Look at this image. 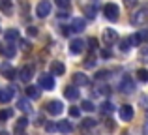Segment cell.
Wrapping results in <instances>:
<instances>
[{
	"instance_id": "cell-29",
	"label": "cell",
	"mask_w": 148,
	"mask_h": 135,
	"mask_svg": "<svg viewBox=\"0 0 148 135\" xmlns=\"http://www.w3.org/2000/svg\"><path fill=\"white\" fill-rule=\"evenodd\" d=\"M96 47H98V40H96V38H90V40H88V49L94 51Z\"/></svg>"
},
{
	"instance_id": "cell-30",
	"label": "cell",
	"mask_w": 148,
	"mask_h": 135,
	"mask_svg": "<svg viewBox=\"0 0 148 135\" xmlns=\"http://www.w3.org/2000/svg\"><path fill=\"white\" fill-rule=\"evenodd\" d=\"M69 114H71L73 118H77L81 114V109H79V107H69Z\"/></svg>"
},
{
	"instance_id": "cell-17",
	"label": "cell",
	"mask_w": 148,
	"mask_h": 135,
	"mask_svg": "<svg viewBox=\"0 0 148 135\" xmlns=\"http://www.w3.org/2000/svg\"><path fill=\"white\" fill-rule=\"evenodd\" d=\"M64 96L68 99H79V90H77V86L73 84V86H66V90H64Z\"/></svg>"
},
{
	"instance_id": "cell-24",
	"label": "cell",
	"mask_w": 148,
	"mask_h": 135,
	"mask_svg": "<svg viewBox=\"0 0 148 135\" xmlns=\"http://www.w3.org/2000/svg\"><path fill=\"white\" fill-rule=\"evenodd\" d=\"M130 47H131L130 38H124V40L120 41V51H122V53H127V51H130Z\"/></svg>"
},
{
	"instance_id": "cell-42",
	"label": "cell",
	"mask_w": 148,
	"mask_h": 135,
	"mask_svg": "<svg viewBox=\"0 0 148 135\" xmlns=\"http://www.w3.org/2000/svg\"><path fill=\"white\" fill-rule=\"evenodd\" d=\"M54 130H56V126H54V124H47V132H54Z\"/></svg>"
},
{
	"instance_id": "cell-40",
	"label": "cell",
	"mask_w": 148,
	"mask_h": 135,
	"mask_svg": "<svg viewBox=\"0 0 148 135\" xmlns=\"http://www.w3.org/2000/svg\"><path fill=\"white\" fill-rule=\"evenodd\" d=\"M99 90H101V94H109V92H111V88H109V86H101Z\"/></svg>"
},
{
	"instance_id": "cell-9",
	"label": "cell",
	"mask_w": 148,
	"mask_h": 135,
	"mask_svg": "<svg viewBox=\"0 0 148 135\" xmlns=\"http://www.w3.org/2000/svg\"><path fill=\"white\" fill-rule=\"evenodd\" d=\"M19 77H21L25 83H28V81L34 77V66L32 64H30V66H23L21 69H19Z\"/></svg>"
},
{
	"instance_id": "cell-8",
	"label": "cell",
	"mask_w": 148,
	"mask_h": 135,
	"mask_svg": "<svg viewBox=\"0 0 148 135\" xmlns=\"http://www.w3.org/2000/svg\"><path fill=\"white\" fill-rule=\"evenodd\" d=\"M120 90L124 92V94H130V92H133L135 90V83H133V79L131 77H122V81H120Z\"/></svg>"
},
{
	"instance_id": "cell-18",
	"label": "cell",
	"mask_w": 148,
	"mask_h": 135,
	"mask_svg": "<svg viewBox=\"0 0 148 135\" xmlns=\"http://www.w3.org/2000/svg\"><path fill=\"white\" fill-rule=\"evenodd\" d=\"M66 71V66L62 62H53V66H51V75H64Z\"/></svg>"
},
{
	"instance_id": "cell-5",
	"label": "cell",
	"mask_w": 148,
	"mask_h": 135,
	"mask_svg": "<svg viewBox=\"0 0 148 135\" xmlns=\"http://www.w3.org/2000/svg\"><path fill=\"white\" fill-rule=\"evenodd\" d=\"M130 41H131V45H141V43H146V41H148V30H139L137 34L130 36Z\"/></svg>"
},
{
	"instance_id": "cell-20",
	"label": "cell",
	"mask_w": 148,
	"mask_h": 135,
	"mask_svg": "<svg viewBox=\"0 0 148 135\" xmlns=\"http://www.w3.org/2000/svg\"><path fill=\"white\" fill-rule=\"evenodd\" d=\"M56 130H58L60 133H69L73 128H71V124H69L68 120H58V124H56Z\"/></svg>"
},
{
	"instance_id": "cell-1",
	"label": "cell",
	"mask_w": 148,
	"mask_h": 135,
	"mask_svg": "<svg viewBox=\"0 0 148 135\" xmlns=\"http://www.w3.org/2000/svg\"><path fill=\"white\" fill-rule=\"evenodd\" d=\"M103 15H105V19H109L111 23H114V21H118V17H120V8L116 6V4H105L103 6Z\"/></svg>"
},
{
	"instance_id": "cell-3",
	"label": "cell",
	"mask_w": 148,
	"mask_h": 135,
	"mask_svg": "<svg viewBox=\"0 0 148 135\" xmlns=\"http://www.w3.org/2000/svg\"><path fill=\"white\" fill-rule=\"evenodd\" d=\"M45 111H47L49 114H53V116H58V114L64 111V105H62V101H58V99H53V101H49L47 105H45Z\"/></svg>"
},
{
	"instance_id": "cell-15",
	"label": "cell",
	"mask_w": 148,
	"mask_h": 135,
	"mask_svg": "<svg viewBox=\"0 0 148 135\" xmlns=\"http://www.w3.org/2000/svg\"><path fill=\"white\" fill-rule=\"evenodd\" d=\"M83 47H84V41L79 40V38H77V40H73L71 43H69V51H71L73 55H79V53L83 51Z\"/></svg>"
},
{
	"instance_id": "cell-22",
	"label": "cell",
	"mask_w": 148,
	"mask_h": 135,
	"mask_svg": "<svg viewBox=\"0 0 148 135\" xmlns=\"http://www.w3.org/2000/svg\"><path fill=\"white\" fill-rule=\"evenodd\" d=\"M26 98H30V99H38V98H40V88H38V86H32V84H30V86L26 88Z\"/></svg>"
},
{
	"instance_id": "cell-23",
	"label": "cell",
	"mask_w": 148,
	"mask_h": 135,
	"mask_svg": "<svg viewBox=\"0 0 148 135\" xmlns=\"http://www.w3.org/2000/svg\"><path fill=\"white\" fill-rule=\"evenodd\" d=\"M19 109L23 111V113H26V111H30V103H28V98H21L19 99Z\"/></svg>"
},
{
	"instance_id": "cell-6",
	"label": "cell",
	"mask_w": 148,
	"mask_h": 135,
	"mask_svg": "<svg viewBox=\"0 0 148 135\" xmlns=\"http://www.w3.org/2000/svg\"><path fill=\"white\" fill-rule=\"evenodd\" d=\"M116 40H118V32L114 28H105L103 30V43L105 45H112Z\"/></svg>"
},
{
	"instance_id": "cell-16",
	"label": "cell",
	"mask_w": 148,
	"mask_h": 135,
	"mask_svg": "<svg viewBox=\"0 0 148 135\" xmlns=\"http://www.w3.org/2000/svg\"><path fill=\"white\" fill-rule=\"evenodd\" d=\"M4 38H6V43H13V41L19 40V30H15V28L6 30V32H4Z\"/></svg>"
},
{
	"instance_id": "cell-4",
	"label": "cell",
	"mask_w": 148,
	"mask_h": 135,
	"mask_svg": "<svg viewBox=\"0 0 148 135\" xmlns=\"http://www.w3.org/2000/svg\"><path fill=\"white\" fill-rule=\"evenodd\" d=\"M40 86L43 88V90H53L54 88V75H51V73L40 75Z\"/></svg>"
},
{
	"instance_id": "cell-13",
	"label": "cell",
	"mask_w": 148,
	"mask_h": 135,
	"mask_svg": "<svg viewBox=\"0 0 148 135\" xmlns=\"http://www.w3.org/2000/svg\"><path fill=\"white\" fill-rule=\"evenodd\" d=\"M0 71L4 73V77H6V79H15V77H17V71L10 66V62H4L2 66H0Z\"/></svg>"
},
{
	"instance_id": "cell-36",
	"label": "cell",
	"mask_w": 148,
	"mask_h": 135,
	"mask_svg": "<svg viewBox=\"0 0 148 135\" xmlns=\"http://www.w3.org/2000/svg\"><path fill=\"white\" fill-rule=\"evenodd\" d=\"M84 66H86V68H94V66H96V60H94V58L90 56V58H86V62H84Z\"/></svg>"
},
{
	"instance_id": "cell-11",
	"label": "cell",
	"mask_w": 148,
	"mask_h": 135,
	"mask_svg": "<svg viewBox=\"0 0 148 135\" xmlns=\"http://www.w3.org/2000/svg\"><path fill=\"white\" fill-rule=\"evenodd\" d=\"M118 113H120V118H122L124 122H130L131 118H133V107L126 103V105H122V107H120V111H118Z\"/></svg>"
},
{
	"instance_id": "cell-27",
	"label": "cell",
	"mask_w": 148,
	"mask_h": 135,
	"mask_svg": "<svg viewBox=\"0 0 148 135\" xmlns=\"http://www.w3.org/2000/svg\"><path fill=\"white\" fill-rule=\"evenodd\" d=\"M94 109H96V105H94L92 101H88V99H86V101H83V111H86V113H92Z\"/></svg>"
},
{
	"instance_id": "cell-37",
	"label": "cell",
	"mask_w": 148,
	"mask_h": 135,
	"mask_svg": "<svg viewBox=\"0 0 148 135\" xmlns=\"http://www.w3.org/2000/svg\"><path fill=\"white\" fill-rule=\"evenodd\" d=\"M101 56H103V58H111V51H109V49H103V51H101Z\"/></svg>"
},
{
	"instance_id": "cell-35",
	"label": "cell",
	"mask_w": 148,
	"mask_h": 135,
	"mask_svg": "<svg viewBox=\"0 0 148 135\" xmlns=\"http://www.w3.org/2000/svg\"><path fill=\"white\" fill-rule=\"evenodd\" d=\"M19 43H21V49H23V51H30V43L26 40H21Z\"/></svg>"
},
{
	"instance_id": "cell-38",
	"label": "cell",
	"mask_w": 148,
	"mask_h": 135,
	"mask_svg": "<svg viewBox=\"0 0 148 135\" xmlns=\"http://www.w3.org/2000/svg\"><path fill=\"white\" fill-rule=\"evenodd\" d=\"M28 34H30V36H38V28H36V26H30V28H28Z\"/></svg>"
},
{
	"instance_id": "cell-7",
	"label": "cell",
	"mask_w": 148,
	"mask_h": 135,
	"mask_svg": "<svg viewBox=\"0 0 148 135\" xmlns=\"http://www.w3.org/2000/svg\"><path fill=\"white\" fill-rule=\"evenodd\" d=\"M49 13H51V4H49V0H41V2L36 6V15L43 19V17H47Z\"/></svg>"
},
{
	"instance_id": "cell-32",
	"label": "cell",
	"mask_w": 148,
	"mask_h": 135,
	"mask_svg": "<svg viewBox=\"0 0 148 135\" xmlns=\"http://www.w3.org/2000/svg\"><path fill=\"white\" fill-rule=\"evenodd\" d=\"M83 126L84 128H92V126H96V120L94 118H86V120H83Z\"/></svg>"
},
{
	"instance_id": "cell-26",
	"label": "cell",
	"mask_w": 148,
	"mask_h": 135,
	"mask_svg": "<svg viewBox=\"0 0 148 135\" xmlns=\"http://www.w3.org/2000/svg\"><path fill=\"white\" fill-rule=\"evenodd\" d=\"M112 111H114V105H112L111 101H105L103 105H101V113H107V114H111Z\"/></svg>"
},
{
	"instance_id": "cell-12",
	"label": "cell",
	"mask_w": 148,
	"mask_h": 135,
	"mask_svg": "<svg viewBox=\"0 0 148 135\" xmlns=\"http://www.w3.org/2000/svg\"><path fill=\"white\" fill-rule=\"evenodd\" d=\"M0 53H2L6 58H13L15 53H17V49H15L13 43H6V45H0Z\"/></svg>"
},
{
	"instance_id": "cell-44",
	"label": "cell",
	"mask_w": 148,
	"mask_h": 135,
	"mask_svg": "<svg viewBox=\"0 0 148 135\" xmlns=\"http://www.w3.org/2000/svg\"><path fill=\"white\" fill-rule=\"evenodd\" d=\"M145 130H146V133H148V120H146V124H145Z\"/></svg>"
},
{
	"instance_id": "cell-41",
	"label": "cell",
	"mask_w": 148,
	"mask_h": 135,
	"mask_svg": "<svg viewBox=\"0 0 148 135\" xmlns=\"http://www.w3.org/2000/svg\"><path fill=\"white\" fill-rule=\"evenodd\" d=\"M107 128H109V130H112V128H114V124H112V120H111V118H107Z\"/></svg>"
},
{
	"instance_id": "cell-31",
	"label": "cell",
	"mask_w": 148,
	"mask_h": 135,
	"mask_svg": "<svg viewBox=\"0 0 148 135\" xmlns=\"http://www.w3.org/2000/svg\"><path fill=\"white\" fill-rule=\"evenodd\" d=\"M56 4H58V8H64V10H68L71 2H69V0H56Z\"/></svg>"
},
{
	"instance_id": "cell-25",
	"label": "cell",
	"mask_w": 148,
	"mask_h": 135,
	"mask_svg": "<svg viewBox=\"0 0 148 135\" xmlns=\"http://www.w3.org/2000/svg\"><path fill=\"white\" fill-rule=\"evenodd\" d=\"M137 79L143 81V83H146V81H148V69H145V68L137 69Z\"/></svg>"
},
{
	"instance_id": "cell-39",
	"label": "cell",
	"mask_w": 148,
	"mask_h": 135,
	"mask_svg": "<svg viewBox=\"0 0 148 135\" xmlns=\"http://www.w3.org/2000/svg\"><path fill=\"white\" fill-rule=\"evenodd\" d=\"M107 75H109V71H99L98 73V79H105Z\"/></svg>"
},
{
	"instance_id": "cell-34",
	"label": "cell",
	"mask_w": 148,
	"mask_h": 135,
	"mask_svg": "<svg viewBox=\"0 0 148 135\" xmlns=\"http://www.w3.org/2000/svg\"><path fill=\"white\" fill-rule=\"evenodd\" d=\"M11 111H0V120H6V118H10L11 116Z\"/></svg>"
},
{
	"instance_id": "cell-33",
	"label": "cell",
	"mask_w": 148,
	"mask_h": 135,
	"mask_svg": "<svg viewBox=\"0 0 148 135\" xmlns=\"http://www.w3.org/2000/svg\"><path fill=\"white\" fill-rule=\"evenodd\" d=\"M86 15H88L90 19L96 17V8H94V6H88V8H86Z\"/></svg>"
},
{
	"instance_id": "cell-19",
	"label": "cell",
	"mask_w": 148,
	"mask_h": 135,
	"mask_svg": "<svg viewBox=\"0 0 148 135\" xmlns=\"http://www.w3.org/2000/svg\"><path fill=\"white\" fill-rule=\"evenodd\" d=\"M15 90H11V88H2L0 90V103H8L11 99V96H13Z\"/></svg>"
},
{
	"instance_id": "cell-46",
	"label": "cell",
	"mask_w": 148,
	"mask_h": 135,
	"mask_svg": "<svg viewBox=\"0 0 148 135\" xmlns=\"http://www.w3.org/2000/svg\"><path fill=\"white\" fill-rule=\"evenodd\" d=\"M0 2H2V4H8V2H10V0H0Z\"/></svg>"
},
{
	"instance_id": "cell-28",
	"label": "cell",
	"mask_w": 148,
	"mask_h": 135,
	"mask_svg": "<svg viewBox=\"0 0 148 135\" xmlns=\"http://www.w3.org/2000/svg\"><path fill=\"white\" fill-rule=\"evenodd\" d=\"M139 60H141V62H148V51H146V49H141V53H139Z\"/></svg>"
},
{
	"instance_id": "cell-10",
	"label": "cell",
	"mask_w": 148,
	"mask_h": 135,
	"mask_svg": "<svg viewBox=\"0 0 148 135\" xmlns=\"http://www.w3.org/2000/svg\"><path fill=\"white\" fill-rule=\"evenodd\" d=\"M73 84L75 86H88L90 84V79H88V75H84V73H73Z\"/></svg>"
},
{
	"instance_id": "cell-14",
	"label": "cell",
	"mask_w": 148,
	"mask_h": 135,
	"mask_svg": "<svg viewBox=\"0 0 148 135\" xmlns=\"http://www.w3.org/2000/svg\"><path fill=\"white\" fill-rule=\"evenodd\" d=\"M84 26H86V21H84V19H81V17H75L71 21V30H73V32H83Z\"/></svg>"
},
{
	"instance_id": "cell-2",
	"label": "cell",
	"mask_w": 148,
	"mask_h": 135,
	"mask_svg": "<svg viewBox=\"0 0 148 135\" xmlns=\"http://www.w3.org/2000/svg\"><path fill=\"white\" fill-rule=\"evenodd\" d=\"M146 21H148V10H145V8L131 15V25L133 26H143Z\"/></svg>"
},
{
	"instance_id": "cell-45",
	"label": "cell",
	"mask_w": 148,
	"mask_h": 135,
	"mask_svg": "<svg viewBox=\"0 0 148 135\" xmlns=\"http://www.w3.org/2000/svg\"><path fill=\"white\" fill-rule=\"evenodd\" d=\"M0 135H10V133H8V132H0Z\"/></svg>"
},
{
	"instance_id": "cell-21",
	"label": "cell",
	"mask_w": 148,
	"mask_h": 135,
	"mask_svg": "<svg viewBox=\"0 0 148 135\" xmlns=\"http://www.w3.org/2000/svg\"><path fill=\"white\" fill-rule=\"evenodd\" d=\"M28 126V118H25V116H21L17 120V124H15V133H23L25 132V128Z\"/></svg>"
},
{
	"instance_id": "cell-43",
	"label": "cell",
	"mask_w": 148,
	"mask_h": 135,
	"mask_svg": "<svg viewBox=\"0 0 148 135\" xmlns=\"http://www.w3.org/2000/svg\"><path fill=\"white\" fill-rule=\"evenodd\" d=\"M137 4V0H126V6H135Z\"/></svg>"
}]
</instances>
